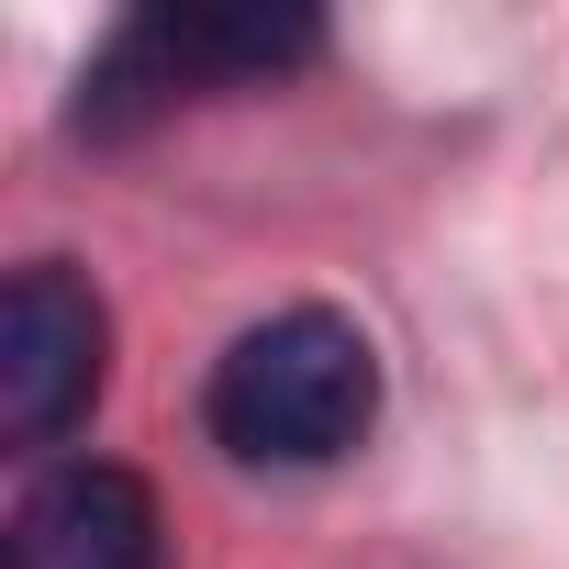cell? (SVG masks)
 Returning <instances> with one entry per match:
<instances>
[{
  "instance_id": "1",
  "label": "cell",
  "mask_w": 569,
  "mask_h": 569,
  "mask_svg": "<svg viewBox=\"0 0 569 569\" xmlns=\"http://www.w3.org/2000/svg\"><path fill=\"white\" fill-rule=\"evenodd\" d=\"M313 57H325V23L313 12H268V0H157V12H123L79 57L68 134L79 146H134V134H157L190 101L268 90V79H291Z\"/></svg>"
},
{
  "instance_id": "2",
  "label": "cell",
  "mask_w": 569,
  "mask_h": 569,
  "mask_svg": "<svg viewBox=\"0 0 569 569\" xmlns=\"http://www.w3.org/2000/svg\"><path fill=\"white\" fill-rule=\"evenodd\" d=\"M380 425V347L336 302H291L246 325L201 380V436L234 469H336Z\"/></svg>"
},
{
  "instance_id": "3",
  "label": "cell",
  "mask_w": 569,
  "mask_h": 569,
  "mask_svg": "<svg viewBox=\"0 0 569 569\" xmlns=\"http://www.w3.org/2000/svg\"><path fill=\"white\" fill-rule=\"evenodd\" d=\"M112 380V313L68 257H23L0 291V436L23 458L68 447Z\"/></svg>"
},
{
  "instance_id": "4",
  "label": "cell",
  "mask_w": 569,
  "mask_h": 569,
  "mask_svg": "<svg viewBox=\"0 0 569 569\" xmlns=\"http://www.w3.org/2000/svg\"><path fill=\"white\" fill-rule=\"evenodd\" d=\"M0 569H168V513L134 469L57 458L0 525Z\"/></svg>"
}]
</instances>
